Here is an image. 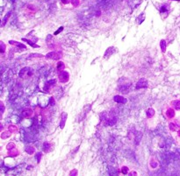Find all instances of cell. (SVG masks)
Listing matches in <instances>:
<instances>
[{
  "label": "cell",
  "instance_id": "obj_1",
  "mask_svg": "<svg viewBox=\"0 0 180 176\" xmlns=\"http://www.w3.org/2000/svg\"><path fill=\"white\" fill-rule=\"evenodd\" d=\"M163 114L164 117L168 120V122H169V121L174 120L175 119V117H176V111L169 105L165 106L163 109Z\"/></svg>",
  "mask_w": 180,
  "mask_h": 176
},
{
  "label": "cell",
  "instance_id": "obj_2",
  "mask_svg": "<svg viewBox=\"0 0 180 176\" xmlns=\"http://www.w3.org/2000/svg\"><path fill=\"white\" fill-rule=\"evenodd\" d=\"M70 79V74L68 70H63L58 73V77H57V82L61 84H66L69 81Z\"/></svg>",
  "mask_w": 180,
  "mask_h": 176
},
{
  "label": "cell",
  "instance_id": "obj_3",
  "mask_svg": "<svg viewBox=\"0 0 180 176\" xmlns=\"http://www.w3.org/2000/svg\"><path fill=\"white\" fill-rule=\"evenodd\" d=\"M61 58V53L59 52L58 50L51 51L48 53H47L45 56V59L48 60H54V62H59L60 59Z\"/></svg>",
  "mask_w": 180,
  "mask_h": 176
},
{
  "label": "cell",
  "instance_id": "obj_4",
  "mask_svg": "<svg viewBox=\"0 0 180 176\" xmlns=\"http://www.w3.org/2000/svg\"><path fill=\"white\" fill-rule=\"evenodd\" d=\"M168 130L171 133L177 132L178 130H180V123L178 121H177L176 119L168 122Z\"/></svg>",
  "mask_w": 180,
  "mask_h": 176
},
{
  "label": "cell",
  "instance_id": "obj_5",
  "mask_svg": "<svg viewBox=\"0 0 180 176\" xmlns=\"http://www.w3.org/2000/svg\"><path fill=\"white\" fill-rule=\"evenodd\" d=\"M148 167L150 170H156L159 167V162L155 156H151L148 160Z\"/></svg>",
  "mask_w": 180,
  "mask_h": 176
},
{
  "label": "cell",
  "instance_id": "obj_6",
  "mask_svg": "<svg viewBox=\"0 0 180 176\" xmlns=\"http://www.w3.org/2000/svg\"><path fill=\"white\" fill-rule=\"evenodd\" d=\"M169 105L172 107L175 111H180V100L179 99H174L169 102Z\"/></svg>",
  "mask_w": 180,
  "mask_h": 176
},
{
  "label": "cell",
  "instance_id": "obj_7",
  "mask_svg": "<svg viewBox=\"0 0 180 176\" xmlns=\"http://www.w3.org/2000/svg\"><path fill=\"white\" fill-rule=\"evenodd\" d=\"M148 86V82L146 79H141V81H139L137 83H136V90H140V89H143V88H147Z\"/></svg>",
  "mask_w": 180,
  "mask_h": 176
},
{
  "label": "cell",
  "instance_id": "obj_8",
  "mask_svg": "<svg viewBox=\"0 0 180 176\" xmlns=\"http://www.w3.org/2000/svg\"><path fill=\"white\" fill-rule=\"evenodd\" d=\"M130 169L129 167H127V165H120V174L123 175V176H126V175H128V173H130Z\"/></svg>",
  "mask_w": 180,
  "mask_h": 176
},
{
  "label": "cell",
  "instance_id": "obj_9",
  "mask_svg": "<svg viewBox=\"0 0 180 176\" xmlns=\"http://www.w3.org/2000/svg\"><path fill=\"white\" fill-rule=\"evenodd\" d=\"M33 116V111L31 108L25 109L22 112V117L25 118H30Z\"/></svg>",
  "mask_w": 180,
  "mask_h": 176
},
{
  "label": "cell",
  "instance_id": "obj_10",
  "mask_svg": "<svg viewBox=\"0 0 180 176\" xmlns=\"http://www.w3.org/2000/svg\"><path fill=\"white\" fill-rule=\"evenodd\" d=\"M56 70H57V73L65 70V63L61 62V60H59V62H56Z\"/></svg>",
  "mask_w": 180,
  "mask_h": 176
},
{
  "label": "cell",
  "instance_id": "obj_11",
  "mask_svg": "<svg viewBox=\"0 0 180 176\" xmlns=\"http://www.w3.org/2000/svg\"><path fill=\"white\" fill-rule=\"evenodd\" d=\"M114 102H116V103H126L127 102V100L126 99L125 97H123L122 96H115L114 97Z\"/></svg>",
  "mask_w": 180,
  "mask_h": 176
},
{
  "label": "cell",
  "instance_id": "obj_12",
  "mask_svg": "<svg viewBox=\"0 0 180 176\" xmlns=\"http://www.w3.org/2000/svg\"><path fill=\"white\" fill-rule=\"evenodd\" d=\"M155 114H156V111L154 109H152V108L148 109V111H147V117L148 118H152V117L155 116Z\"/></svg>",
  "mask_w": 180,
  "mask_h": 176
},
{
  "label": "cell",
  "instance_id": "obj_13",
  "mask_svg": "<svg viewBox=\"0 0 180 176\" xmlns=\"http://www.w3.org/2000/svg\"><path fill=\"white\" fill-rule=\"evenodd\" d=\"M160 47H161L162 52L165 53V51H166V41H165V40H162L160 41Z\"/></svg>",
  "mask_w": 180,
  "mask_h": 176
},
{
  "label": "cell",
  "instance_id": "obj_14",
  "mask_svg": "<svg viewBox=\"0 0 180 176\" xmlns=\"http://www.w3.org/2000/svg\"><path fill=\"white\" fill-rule=\"evenodd\" d=\"M34 147H33V146H29V147H27V153H29V154H33V152H34Z\"/></svg>",
  "mask_w": 180,
  "mask_h": 176
},
{
  "label": "cell",
  "instance_id": "obj_15",
  "mask_svg": "<svg viewBox=\"0 0 180 176\" xmlns=\"http://www.w3.org/2000/svg\"><path fill=\"white\" fill-rule=\"evenodd\" d=\"M78 172L76 169H73L69 172V176H78Z\"/></svg>",
  "mask_w": 180,
  "mask_h": 176
},
{
  "label": "cell",
  "instance_id": "obj_16",
  "mask_svg": "<svg viewBox=\"0 0 180 176\" xmlns=\"http://www.w3.org/2000/svg\"><path fill=\"white\" fill-rule=\"evenodd\" d=\"M127 176H139V175H138V173L135 170H131Z\"/></svg>",
  "mask_w": 180,
  "mask_h": 176
},
{
  "label": "cell",
  "instance_id": "obj_17",
  "mask_svg": "<svg viewBox=\"0 0 180 176\" xmlns=\"http://www.w3.org/2000/svg\"><path fill=\"white\" fill-rule=\"evenodd\" d=\"M6 52V44L3 42V41H1V53H2V54Z\"/></svg>",
  "mask_w": 180,
  "mask_h": 176
},
{
  "label": "cell",
  "instance_id": "obj_18",
  "mask_svg": "<svg viewBox=\"0 0 180 176\" xmlns=\"http://www.w3.org/2000/svg\"><path fill=\"white\" fill-rule=\"evenodd\" d=\"M1 108H2L1 114H2V116H4V102H3V101H1Z\"/></svg>",
  "mask_w": 180,
  "mask_h": 176
},
{
  "label": "cell",
  "instance_id": "obj_19",
  "mask_svg": "<svg viewBox=\"0 0 180 176\" xmlns=\"http://www.w3.org/2000/svg\"><path fill=\"white\" fill-rule=\"evenodd\" d=\"M176 137H177V141H179L180 140V130H178V131L176 132Z\"/></svg>",
  "mask_w": 180,
  "mask_h": 176
}]
</instances>
